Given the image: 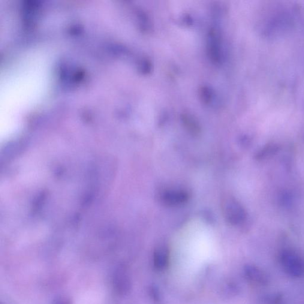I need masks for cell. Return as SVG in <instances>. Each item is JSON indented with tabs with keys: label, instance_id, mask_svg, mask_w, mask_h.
<instances>
[{
	"label": "cell",
	"instance_id": "1",
	"mask_svg": "<svg viewBox=\"0 0 304 304\" xmlns=\"http://www.w3.org/2000/svg\"><path fill=\"white\" fill-rule=\"evenodd\" d=\"M282 269L288 276L294 278L304 277V257L296 252L286 251L280 256Z\"/></svg>",
	"mask_w": 304,
	"mask_h": 304
},
{
	"label": "cell",
	"instance_id": "2",
	"mask_svg": "<svg viewBox=\"0 0 304 304\" xmlns=\"http://www.w3.org/2000/svg\"><path fill=\"white\" fill-rule=\"evenodd\" d=\"M243 275L246 281L257 287H266L269 283V276L260 267L247 264L243 267Z\"/></svg>",
	"mask_w": 304,
	"mask_h": 304
},
{
	"label": "cell",
	"instance_id": "3",
	"mask_svg": "<svg viewBox=\"0 0 304 304\" xmlns=\"http://www.w3.org/2000/svg\"><path fill=\"white\" fill-rule=\"evenodd\" d=\"M169 263V252L164 246H159L156 249L153 256V263L156 269L163 270L166 269Z\"/></svg>",
	"mask_w": 304,
	"mask_h": 304
},
{
	"label": "cell",
	"instance_id": "4",
	"mask_svg": "<svg viewBox=\"0 0 304 304\" xmlns=\"http://www.w3.org/2000/svg\"><path fill=\"white\" fill-rule=\"evenodd\" d=\"M208 48L210 59L214 62H219L221 59L220 43L217 33L214 31L210 33Z\"/></svg>",
	"mask_w": 304,
	"mask_h": 304
},
{
	"label": "cell",
	"instance_id": "5",
	"mask_svg": "<svg viewBox=\"0 0 304 304\" xmlns=\"http://www.w3.org/2000/svg\"><path fill=\"white\" fill-rule=\"evenodd\" d=\"M187 194L179 191L168 192L164 196V200L170 203H182L187 199Z\"/></svg>",
	"mask_w": 304,
	"mask_h": 304
},
{
	"label": "cell",
	"instance_id": "6",
	"mask_svg": "<svg viewBox=\"0 0 304 304\" xmlns=\"http://www.w3.org/2000/svg\"><path fill=\"white\" fill-rule=\"evenodd\" d=\"M258 304H284V299L278 293L267 294L261 298Z\"/></svg>",
	"mask_w": 304,
	"mask_h": 304
}]
</instances>
